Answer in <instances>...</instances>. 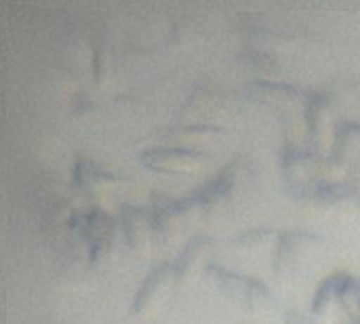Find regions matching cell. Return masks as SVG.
<instances>
[{"label":"cell","mask_w":360,"mask_h":324,"mask_svg":"<svg viewBox=\"0 0 360 324\" xmlns=\"http://www.w3.org/2000/svg\"><path fill=\"white\" fill-rule=\"evenodd\" d=\"M327 251L325 238L302 232L281 234L274 251V276L283 283H297L323 264Z\"/></svg>","instance_id":"6da1fadb"},{"label":"cell","mask_w":360,"mask_h":324,"mask_svg":"<svg viewBox=\"0 0 360 324\" xmlns=\"http://www.w3.org/2000/svg\"><path fill=\"white\" fill-rule=\"evenodd\" d=\"M207 280L211 283V287H215L219 295H224L228 302H232L249 314H262L270 310V306L274 304V297L266 289V285L251 276L211 266L207 272Z\"/></svg>","instance_id":"7a4b0ae2"},{"label":"cell","mask_w":360,"mask_h":324,"mask_svg":"<svg viewBox=\"0 0 360 324\" xmlns=\"http://www.w3.org/2000/svg\"><path fill=\"white\" fill-rule=\"evenodd\" d=\"M152 213L156 238L167 242L184 232H194L211 215V207L200 194H196L181 200H169L162 207H154Z\"/></svg>","instance_id":"3957f363"},{"label":"cell","mask_w":360,"mask_h":324,"mask_svg":"<svg viewBox=\"0 0 360 324\" xmlns=\"http://www.w3.org/2000/svg\"><path fill=\"white\" fill-rule=\"evenodd\" d=\"M281 169L285 181L293 188V196L304 194L323 181H329V162L323 160L316 152L297 145H287L283 150Z\"/></svg>","instance_id":"277c9868"},{"label":"cell","mask_w":360,"mask_h":324,"mask_svg":"<svg viewBox=\"0 0 360 324\" xmlns=\"http://www.w3.org/2000/svg\"><path fill=\"white\" fill-rule=\"evenodd\" d=\"M207 160L209 156L205 152L173 148V145L150 148L139 156V162L146 169L165 175H196L207 164Z\"/></svg>","instance_id":"5b68a950"},{"label":"cell","mask_w":360,"mask_h":324,"mask_svg":"<svg viewBox=\"0 0 360 324\" xmlns=\"http://www.w3.org/2000/svg\"><path fill=\"white\" fill-rule=\"evenodd\" d=\"M329 162V181L360 183V124L340 129Z\"/></svg>","instance_id":"8992f818"},{"label":"cell","mask_w":360,"mask_h":324,"mask_svg":"<svg viewBox=\"0 0 360 324\" xmlns=\"http://www.w3.org/2000/svg\"><path fill=\"white\" fill-rule=\"evenodd\" d=\"M177 285H179V278H177L175 266L165 264V266L156 268L146 278L141 289L137 291L131 312L137 314V316H146V314L156 312L158 308H162L171 299Z\"/></svg>","instance_id":"52a82bcc"},{"label":"cell","mask_w":360,"mask_h":324,"mask_svg":"<svg viewBox=\"0 0 360 324\" xmlns=\"http://www.w3.org/2000/svg\"><path fill=\"white\" fill-rule=\"evenodd\" d=\"M74 183L89 200H93L99 207L101 205L103 207L112 205L116 200V194H118V188H120L118 179L112 173L103 171L101 167L89 162V160L76 162V167H74Z\"/></svg>","instance_id":"ba28073f"},{"label":"cell","mask_w":360,"mask_h":324,"mask_svg":"<svg viewBox=\"0 0 360 324\" xmlns=\"http://www.w3.org/2000/svg\"><path fill=\"white\" fill-rule=\"evenodd\" d=\"M120 232L127 247L135 253H148L156 240L154 213L141 207H120Z\"/></svg>","instance_id":"9c48e42d"},{"label":"cell","mask_w":360,"mask_h":324,"mask_svg":"<svg viewBox=\"0 0 360 324\" xmlns=\"http://www.w3.org/2000/svg\"><path fill=\"white\" fill-rule=\"evenodd\" d=\"M215 247H217V242L213 238H209V236H196V238H192L186 245L184 253L177 257V261L173 264L179 283L181 280H192L200 272H209V268H211V255L215 253Z\"/></svg>","instance_id":"30bf717a"},{"label":"cell","mask_w":360,"mask_h":324,"mask_svg":"<svg viewBox=\"0 0 360 324\" xmlns=\"http://www.w3.org/2000/svg\"><path fill=\"white\" fill-rule=\"evenodd\" d=\"M224 137V131L209 124H179L167 131L162 139L173 148H186L196 152H207V148L215 145Z\"/></svg>","instance_id":"8fae6325"},{"label":"cell","mask_w":360,"mask_h":324,"mask_svg":"<svg viewBox=\"0 0 360 324\" xmlns=\"http://www.w3.org/2000/svg\"><path fill=\"white\" fill-rule=\"evenodd\" d=\"M342 276H344V272H338V274L329 276V278L321 285V289L316 291V295H314V306H312V312H314L316 320L338 323L340 318H344L342 297H340Z\"/></svg>","instance_id":"7c38bea8"},{"label":"cell","mask_w":360,"mask_h":324,"mask_svg":"<svg viewBox=\"0 0 360 324\" xmlns=\"http://www.w3.org/2000/svg\"><path fill=\"white\" fill-rule=\"evenodd\" d=\"M306 124H308V133L314 139L316 145H325L327 141L335 143L338 133L333 131V120H331V110L329 103L321 97H312V101H308V110H306Z\"/></svg>","instance_id":"4fadbf2b"},{"label":"cell","mask_w":360,"mask_h":324,"mask_svg":"<svg viewBox=\"0 0 360 324\" xmlns=\"http://www.w3.org/2000/svg\"><path fill=\"white\" fill-rule=\"evenodd\" d=\"M272 240H274V232L255 230L232 240V251L240 257H253V255H259L262 251H268Z\"/></svg>","instance_id":"5bb4252c"},{"label":"cell","mask_w":360,"mask_h":324,"mask_svg":"<svg viewBox=\"0 0 360 324\" xmlns=\"http://www.w3.org/2000/svg\"><path fill=\"white\" fill-rule=\"evenodd\" d=\"M285 324H316L312 318H308V316H304V314H300V312H289L287 316H285Z\"/></svg>","instance_id":"9a60e30c"}]
</instances>
